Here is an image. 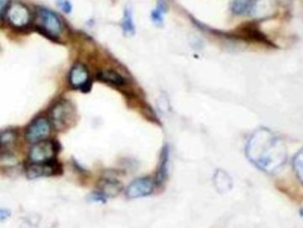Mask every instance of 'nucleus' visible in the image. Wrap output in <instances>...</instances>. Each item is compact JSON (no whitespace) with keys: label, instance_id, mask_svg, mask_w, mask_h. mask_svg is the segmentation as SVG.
Here are the masks:
<instances>
[{"label":"nucleus","instance_id":"11","mask_svg":"<svg viewBox=\"0 0 303 228\" xmlns=\"http://www.w3.org/2000/svg\"><path fill=\"white\" fill-rule=\"evenodd\" d=\"M17 140V133L13 130H3L0 133V153L8 155Z\"/></svg>","mask_w":303,"mask_h":228},{"label":"nucleus","instance_id":"18","mask_svg":"<svg viewBox=\"0 0 303 228\" xmlns=\"http://www.w3.org/2000/svg\"><path fill=\"white\" fill-rule=\"evenodd\" d=\"M168 149L167 147H165L161 153V161L159 164V169L157 172V180L158 183H162L167 175V163H168Z\"/></svg>","mask_w":303,"mask_h":228},{"label":"nucleus","instance_id":"5","mask_svg":"<svg viewBox=\"0 0 303 228\" xmlns=\"http://www.w3.org/2000/svg\"><path fill=\"white\" fill-rule=\"evenodd\" d=\"M51 133V123L44 117H39L29 125L25 138L29 143H36L46 139Z\"/></svg>","mask_w":303,"mask_h":228},{"label":"nucleus","instance_id":"7","mask_svg":"<svg viewBox=\"0 0 303 228\" xmlns=\"http://www.w3.org/2000/svg\"><path fill=\"white\" fill-rule=\"evenodd\" d=\"M7 17L14 27L24 28L29 24L31 14L27 7L20 3L11 5L7 12Z\"/></svg>","mask_w":303,"mask_h":228},{"label":"nucleus","instance_id":"22","mask_svg":"<svg viewBox=\"0 0 303 228\" xmlns=\"http://www.w3.org/2000/svg\"><path fill=\"white\" fill-rule=\"evenodd\" d=\"M10 216V211L0 208V220H5Z\"/></svg>","mask_w":303,"mask_h":228},{"label":"nucleus","instance_id":"9","mask_svg":"<svg viewBox=\"0 0 303 228\" xmlns=\"http://www.w3.org/2000/svg\"><path fill=\"white\" fill-rule=\"evenodd\" d=\"M51 162L31 163L26 170V176L29 179H37L39 177L51 176L55 171V166Z\"/></svg>","mask_w":303,"mask_h":228},{"label":"nucleus","instance_id":"12","mask_svg":"<svg viewBox=\"0 0 303 228\" xmlns=\"http://www.w3.org/2000/svg\"><path fill=\"white\" fill-rule=\"evenodd\" d=\"M214 184L220 193H227L232 188L231 177L222 170L216 171L214 176Z\"/></svg>","mask_w":303,"mask_h":228},{"label":"nucleus","instance_id":"8","mask_svg":"<svg viewBox=\"0 0 303 228\" xmlns=\"http://www.w3.org/2000/svg\"><path fill=\"white\" fill-rule=\"evenodd\" d=\"M69 83L75 89H85L89 85L87 69L83 65H76L69 72Z\"/></svg>","mask_w":303,"mask_h":228},{"label":"nucleus","instance_id":"4","mask_svg":"<svg viewBox=\"0 0 303 228\" xmlns=\"http://www.w3.org/2000/svg\"><path fill=\"white\" fill-rule=\"evenodd\" d=\"M56 146L51 141H41L34 143L29 153L31 163H48L54 160L56 154Z\"/></svg>","mask_w":303,"mask_h":228},{"label":"nucleus","instance_id":"13","mask_svg":"<svg viewBox=\"0 0 303 228\" xmlns=\"http://www.w3.org/2000/svg\"><path fill=\"white\" fill-rule=\"evenodd\" d=\"M100 193L107 197H114L120 193L121 185L119 182L110 179H102L99 183Z\"/></svg>","mask_w":303,"mask_h":228},{"label":"nucleus","instance_id":"20","mask_svg":"<svg viewBox=\"0 0 303 228\" xmlns=\"http://www.w3.org/2000/svg\"><path fill=\"white\" fill-rule=\"evenodd\" d=\"M56 4L60 7V9L65 14H71L72 13V6L68 0H57Z\"/></svg>","mask_w":303,"mask_h":228},{"label":"nucleus","instance_id":"15","mask_svg":"<svg viewBox=\"0 0 303 228\" xmlns=\"http://www.w3.org/2000/svg\"><path fill=\"white\" fill-rule=\"evenodd\" d=\"M122 29L124 33L126 35L132 36L135 33V26L133 23L132 11L130 8H126L125 10V14H124L122 20Z\"/></svg>","mask_w":303,"mask_h":228},{"label":"nucleus","instance_id":"19","mask_svg":"<svg viewBox=\"0 0 303 228\" xmlns=\"http://www.w3.org/2000/svg\"><path fill=\"white\" fill-rule=\"evenodd\" d=\"M302 151L300 150L299 153H297L296 155L294 156L293 160V171L296 174L298 179L301 182L302 181Z\"/></svg>","mask_w":303,"mask_h":228},{"label":"nucleus","instance_id":"17","mask_svg":"<svg viewBox=\"0 0 303 228\" xmlns=\"http://www.w3.org/2000/svg\"><path fill=\"white\" fill-rule=\"evenodd\" d=\"M167 5L164 0H159L157 4V7L155 10L151 13V19L153 23L157 25H161L163 24L165 14L167 13Z\"/></svg>","mask_w":303,"mask_h":228},{"label":"nucleus","instance_id":"1","mask_svg":"<svg viewBox=\"0 0 303 228\" xmlns=\"http://www.w3.org/2000/svg\"><path fill=\"white\" fill-rule=\"evenodd\" d=\"M249 160L259 170L275 173L286 160V149L283 141L267 129L256 130L245 147Z\"/></svg>","mask_w":303,"mask_h":228},{"label":"nucleus","instance_id":"3","mask_svg":"<svg viewBox=\"0 0 303 228\" xmlns=\"http://www.w3.org/2000/svg\"><path fill=\"white\" fill-rule=\"evenodd\" d=\"M38 26L45 34L51 37H59L62 31V24L58 16L46 8L38 10Z\"/></svg>","mask_w":303,"mask_h":228},{"label":"nucleus","instance_id":"21","mask_svg":"<svg viewBox=\"0 0 303 228\" xmlns=\"http://www.w3.org/2000/svg\"><path fill=\"white\" fill-rule=\"evenodd\" d=\"M9 7H10V0H0V15L7 14Z\"/></svg>","mask_w":303,"mask_h":228},{"label":"nucleus","instance_id":"10","mask_svg":"<svg viewBox=\"0 0 303 228\" xmlns=\"http://www.w3.org/2000/svg\"><path fill=\"white\" fill-rule=\"evenodd\" d=\"M276 5L274 0H253L250 14L255 17H266L272 14Z\"/></svg>","mask_w":303,"mask_h":228},{"label":"nucleus","instance_id":"14","mask_svg":"<svg viewBox=\"0 0 303 228\" xmlns=\"http://www.w3.org/2000/svg\"><path fill=\"white\" fill-rule=\"evenodd\" d=\"M98 78L113 85L122 86L125 84V79L122 76L114 71H102L98 73Z\"/></svg>","mask_w":303,"mask_h":228},{"label":"nucleus","instance_id":"2","mask_svg":"<svg viewBox=\"0 0 303 228\" xmlns=\"http://www.w3.org/2000/svg\"><path fill=\"white\" fill-rule=\"evenodd\" d=\"M75 116V110L68 100H61L53 106L50 119L56 130H64L72 124Z\"/></svg>","mask_w":303,"mask_h":228},{"label":"nucleus","instance_id":"6","mask_svg":"<svg viewBox=\"0 0 303 228\" xmlns=\"http://www.w3.org/2000/svg\"><path fill=\"white\" fill-rule=\"evenodd\" d=\"M154 189V182L150 177H141L133 180L126 189V194L129 199H138L150 195Z\"/></svg>","mask_w":303,"mask_h":228},{"label":"nucleus","instance_id":"16","mask_svg":"<svg viewBox=\"0 0 303 228\" xmlns=\"http://www.w3.org/2000/svg\"><path fill=\"white\" fill-rule=\"evenodd\" d=\"M253 0H235L231 5V10L236 14H250Z\"/></svg>","mask_w":303,"mask_h":228}]
</instances>
